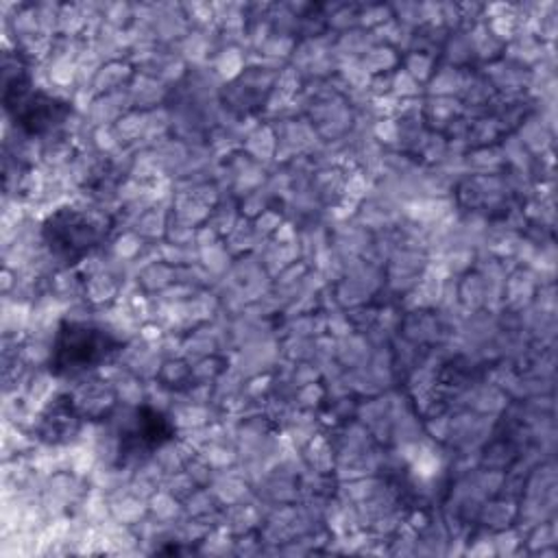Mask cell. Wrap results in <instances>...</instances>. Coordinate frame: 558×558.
Masks as SVG:
<instances>
[{
    "label": "cell",
    "instance_id": "cell-4",
    "mask_svg": "<svg viewBox=\"0 0 558 558\" xmlns=\"http://www.w3.org/2000/svg\"><path fill=\"white\" fill-rule=\"evenodd\" d=\"M170 438L172 425L168 423V418L153 408H140L133 418V425L122 436L120 451H124L126 456H137L140 451L150 453Z\"/></svg>",
    "mask_w": 558,
    "mask_h": 558
},
{
    "label": "cell",
    "instance_id": "cell-1",
    "mask_svg": "<svg viewBox=\"0 0 558 558\" xmlns=\"http://www.w3.org/2000/svg\"><path fill=\"white\" fill-rule=\"evenodd\" d=\"M120 349V340L94 323H63L52 340L50 371L78 375L100 366Z\"/></svg>",
    "mask_w": 558,
    "mask_h": 558
},
{
    "label": "cell",
    "instance_id": "cell-2",
    "mask_svg": "<svg viewBox=\"0 0 558 558\" xmlns=\"http://www.w3.org/2000/svg\"><path fill=\"white\" fill-rule=\"evenodd\" d=\"M4 105L15 124L31 135L50 131L68 116V105L46 92H35L22 70L4 81Z\"/></svg>",
    "mask_w": 558,
    "mask_h": 558
},
{
    "label": "cell",
    "instance_id": "cell-3",
    "mask_svg": "<svg viewBox=\"0 0 558 558\" xmlns=\"http://www.w3.org/2000/svg\"><path fill=\"white\" fill-rule=\"evenodd\" d=\"M105 238V227L78 209H59L44 222V240L61 262H76L94 251Z\"/></svg>",
    "mask_w": 558,
    "mask_h": 558
}]
</instances>
